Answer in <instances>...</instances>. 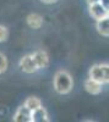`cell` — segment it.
<instances>
[{
	"label": "cell",
	"instance_id": "6da1fadb",
	"mask_svg": "<svg viewBox=\"0 0 109 122\" xmlns=\"http://www.w3.org/2000/svg\"><path fill=\"white\" fill-rule=\"evenodd\" d=\"M72 87L74 81L70 73L64 70L58 71L54 76V89L59 94H67L72 90Z\"/></svg>",
	"mask_w": 109,
	"mask_h": 122
},
{
	"label": "cell",
	"instance_id": "7a4b0ae2",
	"mask_svg": "<svg viewBox=\"0 0 109 122\" xmlns=\"http://www.w3.org/2000/svg\"><path fill=\"white\" fill-rule=\"evenodd\" d=\"M18 67L21 68L22 72L28 73V75L37 72V70H38L32 55H25L23 57H21V60H20V62H18Z\"/></svg>",
	"mask_w": 109,
	"mask_h": 122
},
{
	"label": "cell",
	"instance_id": "3957f363",
	"mask_svg": "<svg viewBox=\"0 0 109 122\" xmlns=\"http://www.w3.org/2000/svg\"><path fill=\"white\" fill-rule=\"evenodd\" d=\"M15 122H32V111L26 105L20 106L14 116Z\"/></svg>",
	"mask_w": 109,
	"mask_h": 122
},
{
	"label": "cell",
	"instance_id": "277c9868",
	"mask_svg": "<svg viewBox=\"0 0 109 122\" xmlns=\"http://www.w3.org/2000/svg\"><path fill=\"white\" fill-rule=\"evenodd\" d=\"M90 15L94 20H101L109 15V12L105 10V7L101 3H94L90 5Z\"/></svg>",
	"mask_w": 109,
	"mask_h": 122
},
{
	"label": "cell",
	"instance_id": "5b68a950",
	"mask_svg": "<svg viewBox=\"0 0 109 122\" xmlns=\"http://www.w3.org/2000/svg\"><path fill=\"white\" fill-rule=\"evenodd\" d=\"M32 57L34 60L38 70L48 67V65H49V56H48V54L44 51V50H38V51H36L34 54H32Z\"/></svg>",
	"mask_w": 109,
	"mask_h": 122
},
{
	"label": "cell",
	"instance_id": "8992f818",
	"mask_svg": "<svg viewBox=\"0 0 109 122\" xmlns=\"http://www.w3.org/2000/svg\"><path fill=\"white\" fill-rule=\"evenodd\" d=\"M85 89L87 93H90L92 95H97L102 92V83L98 82V81L92 79V78H88L85 82Z\"/></svg>",
	"mask_w": 109,
	"mask_h": 122
},
{
	"label": "cell",
	"instance_id": "52a82bcc",
	"mask_svg": "<svg viewBox=\"0 0 109 122\" xmlns=\"http://www.w3.org/2000/svg\"><path fill=\"white\" fill-rule=\"evenodd\" d=\"M97 30L98 33L104 36V37H109V15L101 18V20H97Z\"/></svg>",
	"mask_w": 109,
	"mask_h": 122
},
{
	"label": "cell",
	"instance_id": "ba28073f",
	"mask_svg": "<svg viewBox=\"0 0 109 122\" xmlns=\"http://www.w3.org/2000/svg\"><path fill=\"white\" fill-rule=\"evenodd\" d=\"M26 21H27V25L31 28L38 29V28H41L42 25H43V17L41 15H38V14H31V15L27 16Z\"/></svg>",
	"mask_w": 109,
	"mask_h": 122
},
{
	"label": "cell",
	"instance_id": "9c48e42d",
	"mask_svg": "<svg viewBox=\"0 0 109 122\" xmlns=\"http://www.w3.org/2000/svg\"><path fill=\"white\" fill-rule=\"evenodd\" d=\"M47 121H49L48 112L43 106L32 111V122H47Z\"/></svg>",
	"mask_w": 109,
	"mask_h": 122
},
{
	"label": "cell",
	"instance_id": "30bf717a",
	"mask_svg": "<svg viewBox=\"0 0 109 122\" xmlns=\"http://www.w3.org/2000/svg\"><path fill=\"white\" fill-rule=\"evenodd\" d=\"M90 78L98 81V82H101L102 84L104 83V75H103V70H102L101 65H93L90 68Z\"/></svg>",
	"mask_w": 109,
	"mask_h": 122
},
{
	"label": "cell",
	"instance_id": "8fae6325",
	"mask_svg": "<svg viewBox=\"0 0 109 122\" xmlns=\"http://www.w3.org/2000/svg\"><path fill=\"white\" fill-rule=\"evenodd\" d=\"M25 105H26L29 110H31V111H33V110H36V109H38V107L42 106V101L39 100L37 97H29V98L26 99Z\"/></svg>",
	"mask_w": 109,
	"mask_h": 122
},
{
	"label": "cell",
	"instance_id": "7c38bea8",
	"mask_svg": "<svg viewBox=\"0 0 109 122\" xmlns=\"http://www.w3.org/2000/svg\"><path fill=\"white\" fill-rule=\"evenodd\" d=\"M6 70H7V59L4 54L0 53V75L6 72Z\"/></svg>",
	"mask_w": 109,
	"mask_h": 122
},
{
	"label": "cell",
	"instance_id": "4fadbf2b",
	"mask_svg": "<svg viewBox=\"0 0 109 122\" xmlns=\"http://www.w3.org/2000/svg\"><path fill=\"white\" fill-rule=\"evenodd\" d=\"M7 37H9V30H7V28H6L5 26H3V25H0V43L5 42V40L7 39Z\"/></svg>",
	"mask_w": 109,
	"mask_h": 122
},
{
	"label": "cell",
	"instance_id": "5bb4252c",
	"mask_svg": "<svg viewBox=\"0 0 109 122\" xmlns=\"http://www.w3.org/2000/svg\"><path fill=\"white\" fill-rule=\"evenodd\" d=\"M103 75H104V83H109V64H101Z\"/></svg>",
	"mask_w": 109,
	"mask_h": 122
},
{
	"label": "cell",
	"instance_id": "9a60e30c",
	"mask_svg": "<svg viewBox=\"0 0 109 122\" xmlns=\"http://www.w3.org/2000/svg\"><path fill=\"white\" fill-rule=\"evenodd\" d=\"M99 3L105 7V10L109 12V0H99Z\"/></svg>",
	"mask_w": 109,
	"mask_h": 122
},
{
	"label": "cell",
	"instance_id": "2e32d148",
	"mask_svg": "<svg viewBox=\"0 0 109 122\" xmlns=\"http://www.w3.org/2000/svg\"><path fill=\"white\" fill-rule=\"evenodd\" d=\"M42 3H44V4H55V3H58L59 0H41Z\"/></svg>",
	"mask_w": 109,
	"mask_h": 122
},
{
	"label": "cell",
	"instance_id": "e0dca14e",
	"mask_svg": "<svg viewBox=\"0 0 109 122\" xmlns=\"http://www.w3.org/2000/svg\"><path fill=\"white\" fill-rule=\"evenodd\" d=\"M94 3H99V0H88V5L94 4Z\"/></svg>",
	"mask_w": 109,
	"mask_h": 122
}]
</instances>
